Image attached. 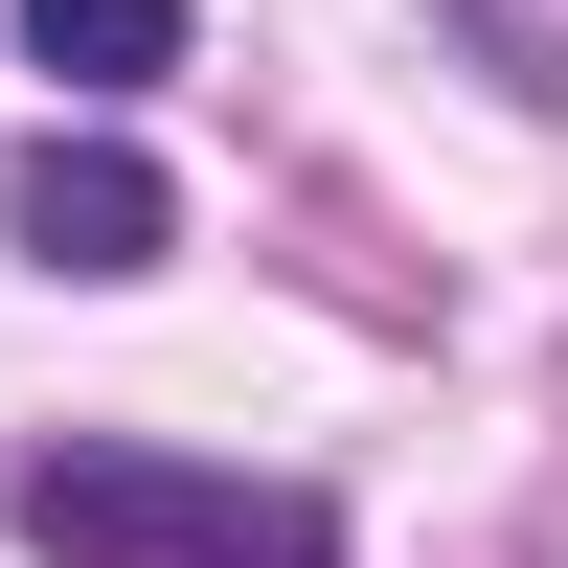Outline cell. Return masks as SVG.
Listing matches in <instances>:
<instances>
[{
    "label": "cell",
    "instance_id": "cell-3",
    "mask_svg": "<svg viewBox=\"0 0 568 568\" xmlns=\"http://www.w3.org/2000/svg\"><path fill=\"white\" fill-rule=\"evenodd\" d=\"M0 23H23V69H45V91H91V114L182 69V0H0Z\"/></svg>",
    "mask_w": 568,
    "mask_h": 568
},
{
    "label": "cell",
    "instance_id": "cell-1",
    "mask_svg": "<svg viewBox=\"0 0 568 568\" xmlns=\"http://www.w3.org/2000/svg\"><path fill=\"white\" fill-rule=\"evenodd\" d=\"M0 524L45 568H342V500L205 478V455H136V433H45L23 478H0Z\"/></svg>",
    "mask_w": 568,
    "mask_h": 568
},
{
    "label": "cell",
    "instance_id": "cell-2",
    "mask_svg": "<svg viewBox=\"0 0 568 568\" xmlns=\"http://www.w3.org/2000/svg\"><path fill=\"white\" fill-rule=\"evenodd\" d=\"M0 251L114 296V273H160V251H182V182L136 160V136H23V160H0Z\"/></svg>",
    "mask_w": 568,
    "mask_h": 568
}]
</instances>
